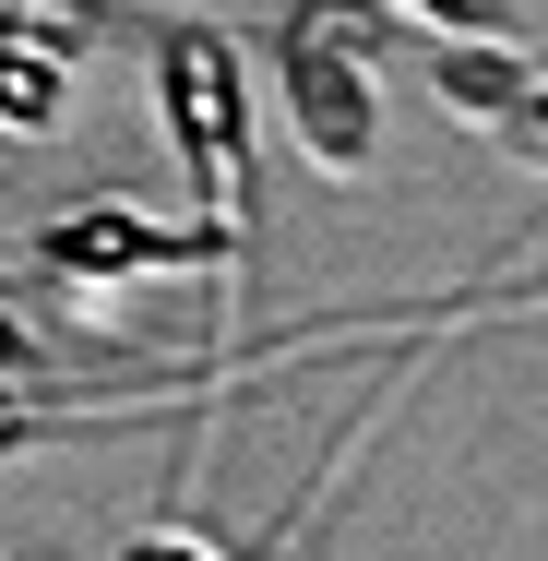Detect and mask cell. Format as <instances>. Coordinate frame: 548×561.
Here are the masks:
<instances>
[{
	"instance_id": "5b68a950",
	"label": "cell",
	"mask_w": 548,
	"mask_h": 561,
	"mask_svg": "<svg viewBox=\"0 0 548 561\" xmlns=\"http://www.w3.org/2000/svg\"><path fill=\"white\" fill-rule=\"evenodd\" d=\"M36 24H0V131H36V119L60 108V60L72 48H24Z\"/></svg>"
},
{
	"instance_id": "3957f363",
	"label": "cell",
	"mask_w": 548,
	"mask_h": 561,
	"mask_svg": "<svg viewBox=\"0 0 548 561\" xmlns=\"http://www.w3.org/2000/svg\"><path fill=\"white\" fill-rule=\"evenodd\" d=\"M179 263H203L191 227H143V216H119V204L48 227V275H72V287H131V275H179Z\"/></svg>"
},
{
	"instance_id": "8992f818",
	"label": "cell",
	"mask_w": 548,
	"mask_h": 561,
	"mask_svg": "<svg viewBox=\"0 0 548 561\" xmlns=\"http://www.w3.org/2000/svg\"><path fill=\"white\" fill-rule=\"evenodd\" d=\"M48 394V370H36V346H24V323L0 311V443H12V419Z\"/></svg>"
},
{
	"instance_id": "277c9868",
	"label": "cell",
	"mask_w": 548,
	"mask_h": 561,
	"mask_svg": "<svg viewBox=\"0 0 548 561\" xmlns=\"http://www.w3.org/2000/svg\"><path fill=\"white\" fill-rule=\"evenodd\" d=\"M441 108L513 131V119L537 108V60H525V48H501V36H453V24H441Z\"/></svg>"
},
{
	"instance_id": "6da1fadb",
	"label": "cell",
	"mask_w": 548,
	"mask_h": 561,
	"mask_svg": "<svg viewBox=\"0 0 548 561\" xmlns=\"http://www.w3.org/2000/svg\"><path fill=\"white\" fill-rule=\"evenodd\" d=\"M155 108H167V144L191 168V251L238 275V239H250V84H238V48L215 24H167L155 36Z\"/></svg>"
},
{
	"instance_id": "52a82bcc",
	"label": "cell",
	"mask_w": 548,
	"mask_h": 561,
	"mask_svg": "<svg viewBox=\"0 0 548 561\" xmlns=\"http://www.w3.org/2000/svg\"><path fill=\"white\" fill-rule=\"evenodd\" d=\"M501 144H513V156H548V84H537V108L513 119V131H501Z\"/></svg>"
},
{
	"instance_id": "7a4b0ae2",
	"label": "cell",
	"mask_w": 548,
	"mask_h": 561,
	"mask_svg": "<svg viewBox=\"0 0 548 561\" xmlns=\"http://www.w3.org/2000/svg\"><path fill=\"white\" fill-rule=\"evenodd\" d=\"M275 84H287V131L311 144V168L346 180L370 144H382V96H370V60L334 12H287L275 24Z\"/></svg>"
}]
</instances>
